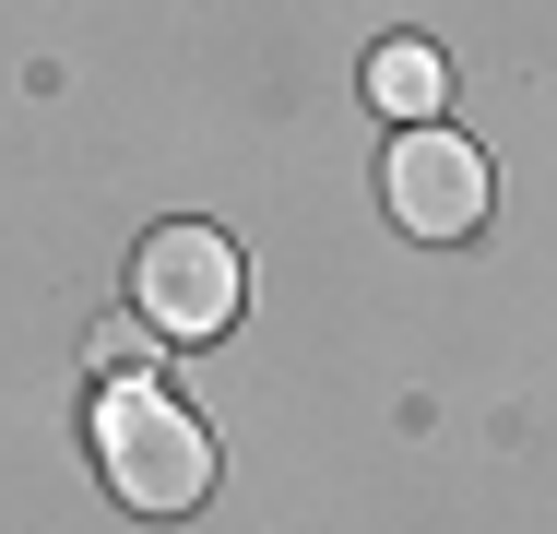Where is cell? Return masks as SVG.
<instances>
[{
  "instance_id": "3957f363",
  "label": "cell",
  "mask_w": 557,
  "mask_h": 534,
  "mask_svg": "<svg viewBox=\"0 0 557 534\" xmlns=\"http://www.w3.org/2000/svg\"><path fill=\"white\" fill-rule=\"evenodd\" d=\"M380 203L404 238H474V214H486V155L462 143V131H404L392 155H380Z\"/></svg>"
},
{
  "instance_id": "277c9868",
  "label": "cell",
  "mask_w": 557,
  "mask_h": 534,
  "mask_svg": "<svg viewBox=\"0 0 557 534\" xmlns=\"http://www.w3.org/2000/svg\"><path fill=\"white\" fill-rule=\"evenodd\" d=\"M440 96H450V60L428 48V36H392V48L368 60V107H380V119L428 131V119H440Z\"/></svg>"
},
{
  "instance_id": "7a4b0ae2",
  "label": "cell",
  "mask_w": 557,
  "mask_h": 534,
  "mask_svg": "<svg viewBox=\"0 0 557 534\" xmlns=\"http://www.w3.org/2000/svg\"><path fill=\"white\" fill-rule=\"evenodd\" d=\"M237 298H249V274H237V250H225L214 226H154L131 250V320L154 344H214L225 320H237Z\"/></svg>"
},
{
  "instance_id": "6da1fadb",
  "label": "cell",
  "mask_w": 557,
  "mask_h": 534,
  "mask_svg": "<svg viewBox=\"0 0 557 534\" xmlns=\"http://www.w3.org/2000/svg\"><path fill=\"white\" fill-rule=\"evenodd\" d=\"M96 463H108L119 511H154V523L214 487V439L190 427L178 392H154V380H108V392H96Z\"/></svg>"
},
{
  "instance_id": "5b68a950",
  "label": "cell",
  "mask_w": 557,
  "mask_h": 534,
  "mask_svg": "<svg viewBox=\"0 0 557 534\" xmlns=\"http://www.w3.org/2000/svg\"><path fill=\"white\" fill-rule=\"evenodd\" d=\"M143 356H154L143 320H108V332H96V368H108V380H143Z\"/></svg>"
}]
</instances>
